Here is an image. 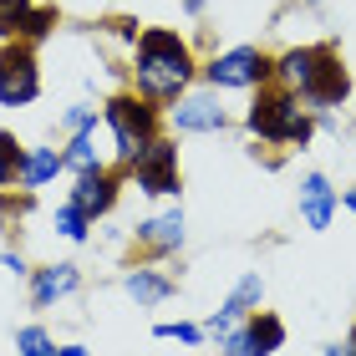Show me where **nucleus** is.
I'll use <instances>...</instances> for the list:
<instances>
[{
    "instance_id": "f257e3e1",
    "label": "nucleus",
    "mask_w": 356,
    "mask_h": 356,
    "mask_svg": "<svg viewBox=\"0 0 356 356\" xmlns=\"http://www.w3.org/2000/svg\"><path fill=\"white\" fill-rule=\"evenodd\" d=\"M193 76H199V61H193V46L178 31H168V26L138 31V41H133V92L138 97L168 107L193 87Z\"/></svg>"
},
{
    "instance_id": "f03ea898",
    "label": "nucleus",
    "mask_w": 356,
    "mask_h": 356,
    "mask_svg": "<svg viewBox=\"0 0 356 356\" xmlns=\"http://www.w3.org/2000/svg\"><path fill=\"white\" fill-rule=\"evenodd\" d=\"M245 127L270 148H305L316 138V112L300 102V92H290L280 82H265L260 97L245 112Z\"/></svg>"
},
{
    "instance_id": "7ed1b4c3",
    "label": "nucleus",
    "mask_w": 356,
    "mask_h": 356,
    "mask_svg": "<svg viewBox=\"0 0 356 356\" xmlns=\"http://www.w3.org/2000/svg\"><path fill=\"white\" fill-rule=\"evenodd\" d=\"M102 127H107V138H112L118 163L127 168L158 133H163V107L127 87V92H118V97H107V102H102Z\"/></svg>"
},
{
    "instance_id": "20e7f679",
    "label": "nucleus",
    "mask_w": 356,
    "mask_h": 356,
    "mask_svg": "<svg viewBox=\"0 0 356 356\" xmlns=\"http://www.w3.org/2000/svg\"><path fill=\"white\" fill-rule=\"evenodd\" d=\"M270 67H275V56H265L260 46H229L209 67H199V76L214 92H254L270 82Z\"/></svg>"
},
{
    "instance_id": "39448f33",
    "label": "nucleus",
    "mask_w": 356,
    "mask_h": 356,
    "mask_svg": "<svg viewBox=\"0 0 356 356\" xmlns=\"http://www.w3.org/2000/svg\"><path fill=\"white\" fill-rule=\"evenodd\" d=\"M41 97V61L36 46L21 36L0 41V107H31Z\"/></svg>"
},
{
    "instance_id": "423d86ee",
    "label": "nucleus",
    "mask_w": 356,
    "mask_h": 356,
    "mask_svg": "<svg viewBox=\"0 0 356 356\" xmlns=\"http://www.w3.org/2000/svg\"><path fill=\"white\" fill-rule=\"evenodd\" d=\"M127 178H133L138 193H148V199H178V193H184V173H178V143L158 133L148 148L127 163Z\"/></svg>"
},
{
    "instance_id": "0eeeda50",
    "label": "nucleus",
    "mask_w": 356,
    "mask_h": 356,
    "mask_svg": "<svg viewBox=\"0 0 356 356\" xmlns=\"http://www.w3.org/2000/svg\"><path fill=\"white\" fill-rule=\"evenodd\" d=\"M163 122L173 133H224V127H229V112H224L214 87H188L178 102H168Z\"/></svg>"
},
{
    "instance_id": "6e6552de",
    "label": "nucleus",
    "mask_w": 356,
    "mask_h": 356,
    "mask_svg": "<svg viewBox=\"0 0 356 356\" xmlns=\"http://www.w3.org/2000/svg\"><path fill=\"white\" fill-rule=\"evenodd\" d=\"M351 97V72H346V61H341V51H326V61H321V72L311 76V87L300 92V102L311 107V112H331V107H341Z\"/></svg>"
},
{
    "instance_id": "1a4fd4ad",
    "label": "nucleus",
    "mask_w": 356,
    "mask_h": 356,
    "mask_svg": "<svg viewBox=\"0 0 356 356\" xmlns=\"http://www.w3.org/2000/svg\"><path fill=\"white\" fill-rule=\"evenodd\" d=\"M118 193H122V173H112V168H92V173H76V184L67 199L82 209V214L97 224L102 214H112V204H118Z\"/></svg>"
},
{
    "instance_id": "9d476101",
    "label": "nucleus",
    "mask_w": 356,
    "mask_h": 356,
    "mask_svg": "<svg viewBox=\"0 0 356 356\" xmlns=\"http://www.w3.org/2000/svg\"><path fill=\"white\" fill-rule=\"evenodd\" d=\"M336 209H341V193L331 188V178L326 173H305L300 178V224L311 234H326L331 219H336Z\"/></svg>"
},
{
    "instance_id": "9b49d317",
    "label": "nucleus",
    "mask_w": 356,
    "mask_h": 356,
    "mask_svg": "<svg viewBox=\"0 0 356 356\" xmlns=\"http://www.w3.org/2000/svg\"><path fill=\"white\" fill-rule=\"evenodd\" d=\"M133 239L143 250H153V254H173V250H184V239H188V219H184V209H163V214H148L143 224H133Z\"/></svg>"
},
{
    "instance_id": "f8f14e48",
    "label": "nucleus",
    "mask_w": 356,
    "mask_h": 356,
    "mask_svg": "<svg viewBox=\"0 0 356 356\" xmlns=\"http://www.w3.org/2000/svg\"><path fill=\"white\" fill-rule=\"evenodd\" d=\"M331 46H290V51L275 56V67H270V82H280L290 92H305L311 87V76L321 72V61H326Z\"/></svg>"
},
{
    "instance_id": "ddd939ff",
    "label": "nucleus",
    "mask_w": 356,
    "mask_h": 356,
    "mask_svg": "<svg viewBox=\"0 0 356 356\" xmlns=\"http://www.w3.org/2000/svg\"><path fill=\"white\" fill-rule=\"evenodd\" d=\"M76 285H82V270H76L72 260L41 265V270H31V305H36V311H51V305L67 300Z\"/></svg>"
},
{
    "instance_id": "4468645a",
    "label": "nucleus",
    "mask_w": 356,
    "mask_h": 356,
    "mask_svg": "<svg viewBox=\"0 0 356 356\" xmlns=\"http://www.w3.org/2000/svg\"><path fill=\"white\" fill-rule=\"evenodd\" d=\"M122 290H127V300H138L143 311H153V305H163L173 290H178V280L163 275V270H153V265H133V270L122 275Z\"/></svg>"
},
{
    "instance_id": "2eb2a0df",
    "label": "nucleus",
    "mask_w": 356,
    "mask_h": 356,
    "mask_svg": "<svg viewBox=\"0 0 356 356\" xmlns=\"http://www.w3.org/2000/svg\"><path fill=\"white\" fill-rule=\"evenodd\" d=\"M102 133L107 127L102 122H87V127H76V133L67 138V173H92V168H107L102 163Z\"/></svg>"
},
{
    "instance_id": "dca6fc26",
    "label": "nucleus",
    "mask_w": 356,
    "mask_h": 356,
    "mask_svg": "<svg viewBox=\"0 0 356 356\" xmlns=\"http://www.w3.org/2000/svg\"><path fill=\"white\" fill-rule=\"evenodd\" d=\"M56 173H67V153L61 148H26V158H21V173H15V184H21L26 193H36V188H46Z\"/></svg>"
},
{
    "instance_id": "f3484780",
    "label": "nucleus",
    "mask_w": 356,
    "mask_h": 356,
    "mask_svg": "<svg viewBox=\"0 0 356 356\" xmlns=\"http://www.w3.org/2000/svg\"><path fill=\"white\" fill-rule=\"evenodd\" d=\"M245 326H250L254 341H260V351H265V356H275V351L285 346V321L275 316V311H250Z\"/></svg>"
},
{
    "instance_id": "a211bd4d",
    "label": "nucleus",
    "mask_w": 356,
    "mask_h": 356,
    "mask_svg": "<svg viewBox=\"0 0 356 356\" xmlns=\"http://www.w3.org/2000/svg\"><path fill=\"white\" fill-rule=\"evenodd\" d=\"M51 229L61 234V239H72V245H87V234H92V219L76 209L72 199L67 204H56V214H51Z\"/></svg>"
},
{
    "instance_id": "6ab92c4d",
    "label": "nucleus",
    "mask_w": 356,
    "mask_h": 356,
    "mask_svg": "<svg viewBox=\"0 0 356 356\" xmlns=\"http://www.w3.org/2000/svg\"><path fill=\"white\" fill-rule=\"evenodd\" d=\"M260 300H265V275H260V270H245L224 305H234V311H245V316H250V311H260Z\"/></svg>"
},
{
    "instance_id": "aec40b11",
    "label": "nucleus",
    "mask_w": 356,
    "mask_h": 356,
    "mask_svg": "<svg viewBox=\"0 0 356 356\" xmlns=\"http://www.w3.org/2000/svg\"><path fill=\"white\" fill-rule=\"evenodd\" d=\"M51 26H56V6H31V10H26V21H21V31H15V36L36 46V41H46V36H51Z\"/></svg>"
},
{
    "instance_id": "412c9836",
    "label": "nucleus",
    "mask_w": 356,
    "mask_h": 356,
    "mask_svg": "<svg viewBox=\"0 0 356 356\" xmlns=\"http://www.w3.org/2000/svg\"><path fill=\"white\" fill-rule=\"evenodd\" d=\"M21 158H26V143L15 133H0V188L15 184V173H21Z\"/></svg>"
},
{
    "instance_id": "4be33fe9",
    "label": "nucleus",
    "mask_w": 356,
    "mask_h": 356,
    "mask_svg": "<svg viewBox=\"0 0 356 356\" xmlns=\"http://www.w3.org/2000/svg\"><path fill=\"white\" fill-rule=\"evenodd\" d=\"M15 351L21 356H56V336L46 326H21L15 331Z\"/></svg>"
},
{
    "instance_id": "5701e85b",
    "label": "nucleus",
    "mask_w": 356,
    "mask_h": 356,
    "mask_svg": "<svg viewBox=\"0 0 356 356\" xmlns=\"http://www.w3.org/2000/svg\"><path fill=\"white\" fill-rule=\"evenodd\" d=\"M158 341H184V346H204V326H193V321H158L153 326Z\"/></svg>"
},
{
    "instance_id": "b1692460",
    "label": "nucleus",
    "mask_w": 356,
    "mask_h": 356,
    "mask_svg": "<svg viewBox=\"0 0 356 356\" xmlns=\"http://www.w3.org/2000/svg\"><path fill=\"white\" fill-rule=\"evenodd\" d=\"M219 356H265V351H260V341L250 336V326H234V331L219 341Z\"/></svg>"
},
{
    "instance_id": "393cba45",
    "label": "nucleus",
    "mask_w": 356,
    "mask_h": 356,
    "mask_svg": "<svg viewBox=\"0 0 356 356\" xmlns=\"http://www.w3.org/2000/svg\"><path fill=\"white\" fill-rule=\"evenodd\" d=\"M31 10V0H0V36H15Z\"/></svg>"
},
{
    "instance_id": "a878e982",
    "label": "nucleus",
    "mask_w": 356,
    "mask_h": 356,
    "mask_svg": "<svg viewBox=\"0 0 356 356\" xmlns=\"http://www.w3.org/2000/svg\"><path fill=\"white\" fill-rule=\"evenodd\" d=\"M87 122H97V107H92V102L61 107V127H67V133H76V127H87Z\"/></svg>"
},
{
    "instance_id": "bb28decb",
    "label": "nucleus",
    "mask_w": 356,
    "mask_h": 356,
    "mask_svg": "<svg viewBox=\"0 0 356 356\" xmlns=\"http://www.w3.org/2000/svg\"><path fill=\"white\" fill-rule=\"evenodd\" d=\"M0 270H10V275H31V270H26V260H21L15 250H0Z\"/></svg>"
},
{
    "instance_id": "cd10ccee",
    "label": "nucleus",
    "mask_w": 356,
    "mask_h": 356,
    "mask_svg": "<svg viewBox=\"0 0 356 356\" xmlns=\"http://www.w3.org/2000/svg\"><path fill=\"white\" fill-rule=\"evenodd\" d=\"M326 356H356V346H351V336H346V341H331V346H326Z\"/></svg>"
},
{
    "instance_id": "c85d7f7f",
    "label": "nucleus",
    "mask_w": 356,
    "mask_h": 356,
    "mask_svg": "<svg viewBox=\"0 0 356 356\" xmlns=\"http://www.w3.org/2000/svg\"><path fill=\"white\" fill-rule=\"evenodd\" d=\"M56 356H92V351H87V346H76V341H72V346H56Z\"/></svg>"
},
{
    "instance_id": "c756f323",
    "label": "nucleus",
    "mask_w": 356,
    "mask_h": 356,
    "mask_svg": "<svg viewBox=\"0 0 356 356\" xmlns=\"http://www.w3.org/2000/svg\"><path fill=\"white\" fill-rule=\"evenodd\" d=\"M204 6L209 0H184V15H204Z\"/></svg>"
},
{
    "instance_id": "7c9ffc66",
    "label": "nucleus",
    "mask_w": 356,
    "mask_h": 356,
    "mask_svg": "<svg viewBox=\"0 0 356 356\" xmlns=\"http://www.w3.org/2000/svg\"><path fill=\"white\" fill-rule=\"evenodd\" d=\"M341 209H346V214H356V188H346V193H341Z\"/></svg>"
},
{
    "instance_id": "2f4dec72",
    "label": "nucleus",
    "mask_w": 356,
    "mask_h": 356,
    "mask_svg": "<svg viewBox=\"0 0 356 356\" xmlns=\"http://www.w3.org/2000/svg\"><path fill=\"white\" fill-rule=\"evenodd\" d=\"M351 346H356V326H351Z\"/></svg>"
},
{
    "instance_id": "473e14b6",
    "label": "nucleus",
    "mask_w": 356,
    "mask_h": 356,
    "mask_svg": "<svg viewBox=\"0 0 356 356\" xmlns=\"http://www.w3.org/2000/svg\"><path fill=\"white\" fill-rule=\"evenodd\" d=\"M305 6H321V0H305Z\"/></svg>"
}]
</instances>
